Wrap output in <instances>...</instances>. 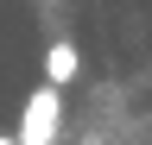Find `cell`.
Wrapping results in <instances>:
<instances>
[{
  "instance_id": "1",
  "label": "cell",
  "mask_w": 152,
  "mask_h": 145,
  "mask_svg": "<svg viewBox=\"0 0 152 145\" xmlns=\"http://www.w3.org/2000/svg\"><path fill=\"white\" fill-rule=\"evenodd\" d=\"M57 126H64V88L38 82L26 95V114H19V145H57Z\"/></svg>"
},
{
  "instance_id": "2",
  "label": "cell",
  "mask_w": 152,
  "mask_h": 145,
  "mask_svg": "<svg viewBox=\"0 0 152 145\" xmlns=\"http://www.w3.org/2000/svg\"><path fill=\"white\" fill-rule=\"evenodd\" d=\"M76 69H83V50H76L70 38H51L45 44V82L64 88V82H76Z\"/></svg>"
},
{
  "instance_id": "3",
  "label": "cell",
  "mask_w": 152,
  "mask_h": 145,
  "mask_svg": "<svg viewBox=\"0 0 152 145\" xmlns=\"http://www.w3.org/2000/svg\"><path fill=\"white\" fill-rule=\"evenodd\" d=\"M0 145H19V139H13V133H0Z\"/></svg>"
},
{
  "instance_id": "4",
  "label": "cell",
  "mask_w": 152,
  "mask_h": 145,
  "mask_svg": "<svg viewBox=\"0 0 152 145\" xmlns=\"http://www.w3.org/2000/svg\"><path fill=\"white\" fill-rule=\"evenodd\" d=\"M38 6H57V0H38Z\"/></svg>"
}]
</instances>
